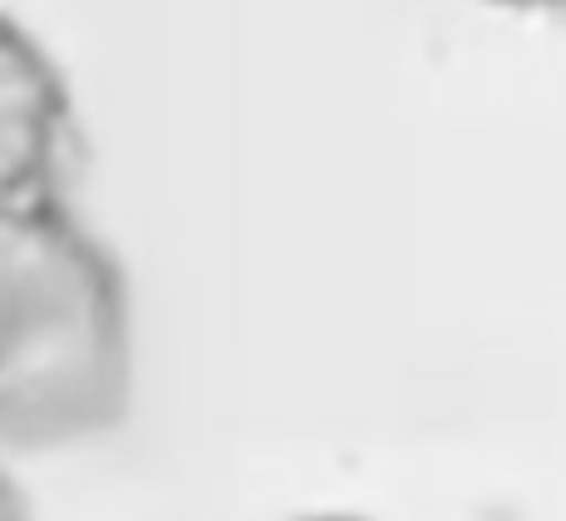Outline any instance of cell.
I'll list each match as a JSON object with an SVG mask.
<instances>
[{"mask_svg": "<svg viewBox=\"0 0 566 521\" xmlns=\"http://www.w3.org/2000/svg\"><path fill=\"white\" fill-rule=\"evenodd\" d=\"M135 397V308L119 258L65 204L0 209V453L115 433Z\"/></svg>", "mask_w": 566, "mask_h": 521, "instance_id": "1", "label": "cell"}, {"mask_svg": "<svg viewBox=\"0 0 566 521\" xmlns=\"http://www.w3.org/2000/svg\"><path fill=\"white\" fill-rule=\"evenodd\" d=\"M75 109L50 50L0 10V209L65 199Z\"/></svg>", "mask_w": 566, "mask_h": 521, "instance_id": "2", "label": "cell"}, {"mask_svg": "<svg viewBox=\"0 0 566 521\" xmlns=\"http://www.w3.org/2000/svg\"><path fill=\"white\" fill-rule=\"evenodd\" d=\"M0 521H35V502L20 487V477L10 472L6 453H0Z\"/></svg>", "mask_w": 566, "mask_h": 521, "instance_id": "3", "label": "cell"}, {"mask_svg": "<svg viewBox=\"0 0 566 521\" xmlns=\"http://www.w3.org/2000/svg\"><path fill=\"white\" fill-rule=\"evenodd\" d=\"M298 521H368V517H358V512H308Z\"/></svg>", "mask_w": 566, "mask_h": 521, "instance_id": "4", "label": "cell"}, {"mask_svg": "<svg viewBox=\"0 0 566 521\" xmlns=\"http://www.w3.org/2000/svg\"><path fill=\"white\" fill-rule=\"evenodd\" d=\"M492 6H512V10H542V6H562V0H492Z\"/></svg>", "mask_w": 566, "mask_h": 521, "instance_id": "5", "label": "cell"}]
</instances>
